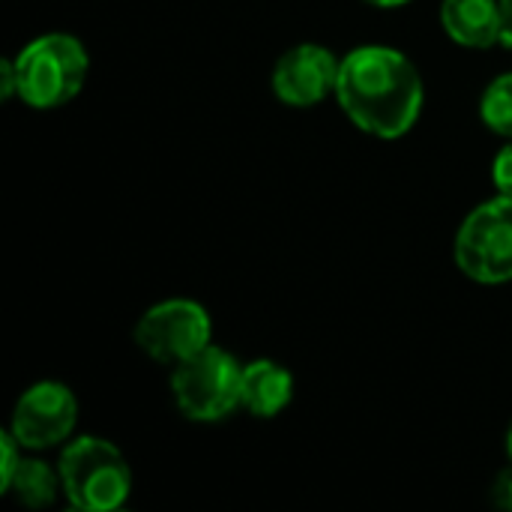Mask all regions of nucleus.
<instances>
[{
  "label": "nucleus",
  "mask_w": 512,
  "mask_h": 512,
  "mask_svg": "<svg viewBox=\"0 0 512 512\" xmlns=\"http://www.w3.org/2000/svg\"><path fill=\"white\" fill-rule=\"evenodd\" d=\"M444 33L465 48H492L501 42V3L498 0H444Z\"/></svg>",
  "instance_id": "nucleus-9"
},
{
  "label": "nucleus",
  "mask_w": 512,
  "mask_h": 512,
  "mask_svg": "<svg viewBox=\"0 0 512 512\" xmlns=\"http://www.w3.org/2000/svg\"><path fill=\"white\" fill-rule=\"evenodd\" d=\"M480 117L483 123L495 132L512 138V72L498 75L480 99Z\"/></svg>",
  "instance_id": "nucleus-12"
},
{
  "label": "nucleus",
  "mask_w": 512,
  "mask_h": 512,
  "mask_svg": "<svg viewBox=\"0 0 512 512\" xmlns=\"http://www.w3.org/2000/svg\"><path fill=\"white\" fill-rule=\"evenodd\" d=\"M240 384L243 366L216 345H207L171 372L174 402L192 423H219L240 408Z\"/></svg>",
  "instance_id": "nucleus-4"
},
{
  "label": "nucleus",
  "mask_w": 512,
  "mask_h": 512,
  "mask_svg": "<svg viewBox=\"0 0 512 512\" xmlns=\"http://www.w3.org/2000/svg\"><path fill=\"white\" fill-rule=\"evenodd\" d=\"M492 183L501 195H512V138L492 162Z\"/></svg>",
  "instance_id": "nucleus-14"
},
{
  "label": "nucleus",
  "mask_w": 512,
  "mask_h": 512,
  "mask_svg": "<svg viewBox=\"0 0 512 512\" xmlns=\"http://www.w3.org/2000/svg\"><path fill=\"white\" fill-rule=\"evenodd\" d=\"M501 3V42L512 48V0H498Z\"/></svg>",
  "instance_id": "nucleus-17"
},
{
  "label": "nucleus",
  "mask_w": 512,
  "mask_h": 512,
  "mask_svg": "<svg viewBox=\"0 0 512 512\" xmlns=\"http://www.w3.org/2000/svg\"><path fill=\"white\" fill-rule=\"evenodd\" d=\"M369 3H375V6H384V9H390V6H405V3H411V0H369Z\"/></svg>",
  "instance_id": "nucleus-18"
},
{
  "label": "nucleus",
  "mask_w": 512,
  "mask_h": 512,
  "mask_svg": "<svg viewBox=\"0 0 512 512\" xmlns=\"http://www.w3.org/2000/svg\"><path fill=\"white\" fill-rule=\"evenodd\" d=\"M294 396V378L273 360H252L243 366L240 402L255 417H276Z\"/></svg>",
  "instance_id": "nucleus-10"
},
{
  "label": "nucleus",
  "mask_w": 512,
  "mask_h": 512,
  "mask_svg": "<svg viewBox=\"0 0 512 512\" xmlns=\"http://www.w3.org/2000/svg\"><path fill=\"white\" fill-rule=\"evenodd\" d=\"M507 453H510V459H512V423H510V429H507Z\"/></svg>",
  "instance_id": "nucleus-19"
},
{
  "label": "nucleus",
  "mask_w": 512,
  "mask_h": 512,
  "mask_svg": "<svg viewBox=\"0 0 512 512\" xmlns=\"http://www.w3.org/2000/svg\"><path fill=\"white\" fill-rule=\"evenodd\" d=\"M336 99L357 129L393 141L420 120L423 78L399 48L360 45L339 63Z\"/></svg>",
  "instance_id": "nucleus-1"
},
{
  "label": "nucleus",
  "mask_w": 512,
  "mask_h": 512,
  "mask_svg": "<svg viewBox=\"0 0 512 512\" xmlns=\"http://www.w3.org/2000/svg\"><path fill=\"white\" fill-rule=\"evenodd\" d=\"M90 57L72 33H45L15 57L18 99L36 111H51L75 99L87 81Z\"/></svg>",
  "instance_id": "nucleus-2"
},
{
  "label": "nucleus",
  "mask_w": 512,
  "mask_h": 512,
  "mask_svg": "<svg viewBox=\"0 0 512 512\" xmlns=\"http://www.w3.org/2000/svg\"><path fill=\"white\" fill-rule=\"evenodd\" d=\"M459 270L480 285L512 282V195H501L468 213L456 237Z\"/></svg>",
  "instance_id": "nucleus-5"
},
{
  "label": "nucleus",
  "mask_w": 512,
  "mask_h": 512,
  "mask_svg": "<svg viewBox=\"0 0 512 512\" xmlns=\"http://www.w3.org/2000/svg\"><path fill=\"white\" fill-rule=\"evenodd\" d=\"M78 423V399L60 381H39L21 393L9 432L24 450H48L72 435Z\"/></svg>",
  "instance_id": "nucleus-7"
},
{
  "label": "nucleus",
  "mask_w": 512,
  "mask_h": 512,
  "mask_svg": "<svg viewBox=\"0 0 512 512\" xmlns=\"http://www.w3.org/2000/svg\"><path fill=\"white\" fill-rule=\"evenodd\" d=\"M18 450H24V447L18 444V438H15L12 432H3V435H0V456H3V465H0V486H3V492H6V486H9L15 468H18L21 459H24Z\"/></svg>",
  "instance_id": "nucleus-13"
},
{
  "label": "nucleus",
  "mask_w": 512,
  "mask_h": 512,
  "mask_svg": "<svg viewBox=\"0 0 512 512\" xmlns=\"http://www.w3.org/2000/svg\"><path fill=\"white\" fill-rule=\"evenodd\" d=\"M57 471L66 501L81 512L117 510L132 492L126 456L105 438H75L63 450Z\"/></svg>",
  "instance_id": "nucleus-3"
},
{
  "label": "nucleus",
  "mask_w": 512,
  "mask_h": 512,
  "mask_svg": "<svg viewBox=\"0 0 512 512\" xmlns=\"http://www.w3.org/2000/svg\"><path fill=\"white\" fill-rule=\"evenodd\" d=\"M492 504L498 510L512 512V465L495 477V483H492Z\"/></svg>",
  "instance_id": "nucleus-15"
},
{
  "label": "nucleus",
  "mask_w": 512,
  "mask_h": 512,
  "mask_svg": "<svg viewBox=\"0 0 512 512\" xmlns=\"http://www.w3.org/2000/svg\"><path fill=\"white\" fill-rule=\"evenodd\" d=\"M339 63L342 60H336L324 45H294L273 66V93L291 108H312L336 93Z\"/></svg>",
  "instance_id": "nucleus-8"
},
{
  "label": "nucleus",
  "mask_w": 512,
  "mask_h": 512,
  "mask_svg": "<svg viewBox=\"0 0 512 512\" xmlns=\"http://www.w3.org/2000/svg\"><path fill=\"white\" fill-rule=\"evenodd\" d=\"M18 96V81H15V60H0V99Z\"/></svg>",
  "instance_id": "nucleus-16"
},
{
  "label": "nucleus",
  "mask_w": 512,
  "mask_h": 512,
  "mask_svg": "<svg viewBox=\"0 0 512 512\" xmlns=\"http://www.w3.org/2000/svg\"><path fill=\"white\" fill-rule=\"evenodd\" d=\"M213 324L201 303L195 300H165L150 306L135 324V345L162 366H180L210 345Z\"/></svg>",
  "instance_id": "nucleus-6"
},
{
  "label": "nucleus",
  "mask_w": 512,
  "mask_h": 512,
  "mask_svg": "<svg viewBox=\"0 0 512 512\" xmlns=\"http://www.w3.org/2000/svg\"><path fill=\"white\" fill-rule=\"evenodd\" d=\"M57 492H63L60 471H51L39 459H21V465L15 468V474L6 486V495H12L18 504H24L30 510H42V507L54 504Z\"/></svg>",
  "instance_id": "nucleus-11"
}]
</instances>
